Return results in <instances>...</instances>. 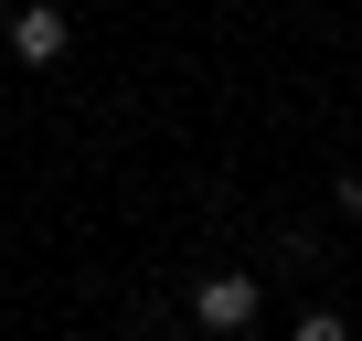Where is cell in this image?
Segmentation results:
<instances>
[{
    "mask_svg": "<svg viewBox=\"0 0 362 341\" xmlns=\"http://www.w3.org/2000/svg\"><path fill=\"white\" fill-rule=\"evenodd\" d=\"M267 320V288H256V267H214L203 288H192V330L203 341H245Z\"/></svg>",
    "mask_w": 362,
    "mask_h": 341,
    "instance_id": "cell-1",
    "label": "cell"
},
{
    "mask_svg": "<svg viewBox=\"0 0 362 341\" xmlns=\"http://www.w3.org/2000/svg\"><path fill=\"white\" fill-rule=\"evenodd\" d=\"M330 203H341V214L362 224V170H341V182H330Z\"/></svg>",
    "mask_w": 362,
    "mask_h": 341,
    "instance_id": "cell-4",
    "label": "cell"
},
{
    "mask_svg": "<svg viewBox=\"0 0 362 341\" xmlns=\"http://www.w3.org/2000/svg\"><path fill=\"white\" fill-rule=\"evenodd\" d=\"M64 54H75V22H64V0H11V64L54 75Z\"/></svg>",
    "mask_w": 362,
    "mask_h": 341,
    "instance_id": "cell-2",
    "label": "cell"
},
{
    "mask_svg": "<svg viewBox=\"0 0 362 341\" xmlns=\"http://www.w3.org/2000/svg\"><path fill=\"white\" fill-rule=\"evenodd\" d=\"M288 341H351V320H341V309H298V320H288Z\"/></svg>",
    "mask_w": 362,
    "mask_h": 341,
    "instance_id": "cell-3",
    "label": "cell"
},
{
    "mask_svg": "<svg viewBox=\"0 0 362 341\" xmlns=\"http://www.w3.org/2000/svg\"><path fill=\"white\" fill-rule=\"evenodd\" d=\"M351 267H362V224H351Z\"/></svg>",
    "mask_w": 362,
    "mask_h": 341,
    "instance_id": "cell-5",
    "label": "cell"
}]
</instances>
